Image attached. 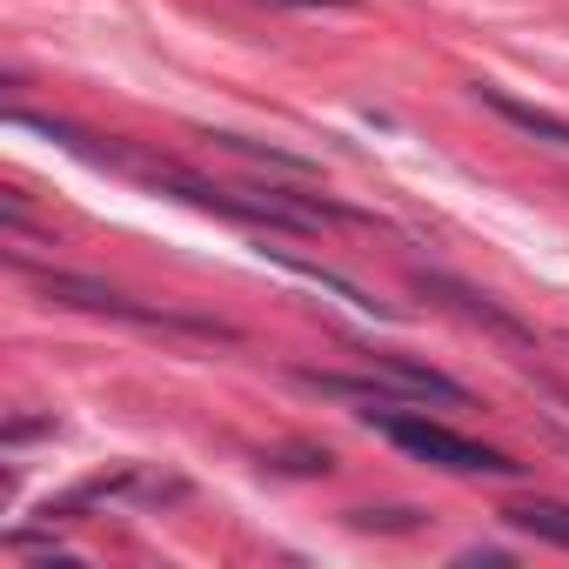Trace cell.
Returning <instances> with one entry per match:
<instances>
[{
  "mask_svg": "<svg viewBox=\"0 0 569 569\" xmlns=\"http://www.w3.org/2000/svg\"><path fill=\"white\" fill-rule=\"evenodd\" d=\"M382 382H389V396H422V402H462V382H449V376H436V369H416V362H402V356H389V362H382Z\"/></svg>",
  "mask_w": 569,
  "mask_h": 569,
  "instance_id": "277c9868",
  "label": "cell"
},
{
  "mask_svg": "<svg viewBox=\"0 0 569 569\" xmlns=\"http://www.w3.org/2000/svg\"><path fill=\"white\" fill-rule=\"evenodd\" d=\"M476 101H482L489 114H502L509 128H522V134H536V141H549V148H569V121H562V114H549V108H529V101H516V94H502L496 81H476Z\"/></svg>",
  "mask_w": 569,
  "mask_h": 569,
  "instance_id": "7a4b0ae2",
  "label": "cell"
},
{
  "mask_svg": "<svg viewBox=\"0 0 569 569\" xmlns=\"http://www.w3.org/2000/svg\"><path fill=\"white\" fill-rule=\"evenodd\" d=\"M502 522H516V529L569 549V502H516V509H502Z\"/></svg>",
  "mask_w": 569,
  "mask_h": 569,
  "instance_id": "5b68a950",
  "label": "cell"
},
{
  "mask_svg": "<svg viewBox=\"0 0 569 569\" xmlns=\"http://www.w3.org/2000/svg\"><path fill=\"white\" fill-rule=\"evenodd\" d=\"M422 289H429V296H449V302H456L462 316H476V322H489L496 336H509V342H529V329H522L516 316H502V309H496L489 296H476V289H462V281H449V274H422Z\"/></svg>",
  "mask_w": 569,
  "mask_h": 569,
  "instance_id": "3957f363",
  "label": "cell"
},
{
  "mask_svg": "<svg viewBox=\"0 0 569 569\" xmlns=\"http://www.w3.org/2000/svg\"><path fill=\"white\" fill-rule=\"evenodd\" d=\"M281 8H349V0H281Z\"/></svg>",
  "mask_w": 569,
  "mask_h": 569,
  "instance_id": "8992f818",
  "label": "cell"
},
{
  "mask_svg": "<svg viewBox=\"0 0 569 569\" xmlns=\"http://www.w3.org/2000/svg\"><path fill=\"white\" fill-rule=\"evenodd\" d=\"M369 422L396 442V449H409L416 462H436V469H456V476H516L522 462H509L502 449H482V442H469L462 429H449V422H429V416H409V409H369Z\"/></svg>",
  "mask_w": 569,
  "mask_h": 569,
  "instance_id": "6da1fadb",
  "label": "cell"
}]
</instances>
